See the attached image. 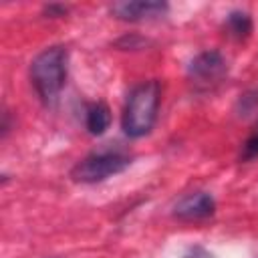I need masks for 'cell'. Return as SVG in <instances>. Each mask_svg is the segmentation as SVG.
Listing matches in <instances>:
<instances>
[{"label": "cell", "mask_w": 258, "mask_h": 258, "mask_svg": "<svg viewBox=\"0 0 258 258\" xmlns=\"http://www.w3.org/2000/svg\"><path fill=\"white\" fill-rule=\"evenodd\" d=\"M67 71H69V52L64 46L44 48L30 62L32 85L46 107L56 105L58 95L67 83Z\"/></svg>", "instance_id": "6da1fadb"}, {"label": "cell", "mask_w": 258, "mask_h": 258, "mask_svg": "<svg viewBox=\"0 0 258 258\" xmlns=\"http://www.w3.org/2000/svg\"><path fill=\"white\" fill-rule=\"evenodd\" d=\"M159 99H161V87L157 81H145L129 93L121 119L125 135L137 139L153 129L157 119Z\"/></svg>", "instance_id": "7a4b0ae2"}, {"label": "cell", "mask_w": 258, "mask_h": 258, "mask_svg": "<svg viewBox=\"0 0 258 258\" xmlns=\"http://www.w3.org/2000/svg\"><path fill=\"white\" fill-rule=\"evenodd\" d=\"M129 165L131 157L123 151H99L81 159L73 167L71 177L79 183H99L125 171Z\"/></svg>", "instance_id": "3957f363"}, {"label": "cell", "mask_w": 258, "mask_h": 258, "mask_svg": "<svg viewBox=\"0 0 258 258\" xmlns=\"http://www.w3.org/2000/svg\"><path fill=\"white\" fill-rule=\"evenodd\" d=\"M226 75V60L218 50L200 52L189 64V77L198 85L218 83Z\"/></svg>", "instance_id": "277c9868"}, {"label": "cell", "mask_w": 258, "mask_h": 258, "mask_svg": "<svg viewBox=\"0 0 258 258\" xmlns=\"http://www.w3.org/2000/svg\"><path fill=\"white\" fill-rule=\"evenodd\" d=\"M214 210H216V202H214V198L210 194H206V191H194V194L183 196L175 204L173 214L179 220L196 222V220L210 218L214 214Z\"/></svg>", "instance_id": "5b68a950"}, {"label": "cell", "mask_w": 258, "mask_h": 258, "mask_svg": "<svg viewBox=\"0 0 258 258\" xmlns=\"http://www.w3.org/2000/svg\"><path fill=\"white\" fill-rule=\"evenodd\" d=\"M167 4L165 2H151V0H135V2H115L111 6V12L121 18V20H129V22H137V20H149V18H157L161 14H165Z\"/></svg>", "instance_id": "8992f818"}, {"label": "cell", "mask_w": 258, "mask_h": 258, "mask_svg": "<svg viewBox=\"0 0 258 258\" xmlns=\"http://www.w3.org/2000/svg\"><path fill=\"white\" fill-rule=\"evenodd\" d=\"M85 125H87V131L91 135H103L109 129V125H111V111H109V107L103 105V103H93L87 109Z\"/></svg>", "instance_id": "52a82bcc"}, {"label": "cell", "mask_w": 258, "mask_h": 258, "mask_svg": "<svg viewBox=\"0 0 258 258\" xmlns=\"http://www.w3.org/2000/svg\"><path fill=\"white\" fill-rule=\"evenodd\" d=\"M226 30H228L234 38H244V36H248L250 30H252L250 14H248V12H242V10L230 12L228 18H226Z\"/></svg>", "instance_id": "ba28073f"}, {"label": "cell", "mask_w": 258, "mask_h": 258, "mask_svg": "<svg viewBox=\"0 0 258 258\" xmlns=\"http://www.w3.org/2000/svg\"><path fill=\"white\" fill-rule=\"evenodd\" d=\"M244 157L250 159V157H258V121L254 123L246 143H244Z\"/></svg>", "instance_id": "9c48e42d"}]
</instances>
